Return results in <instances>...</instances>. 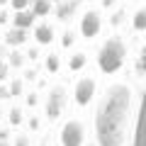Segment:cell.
<instances>
[{"mask_svg":"<svg viewBox=\"0 0 146 146\" xmlns=\"http://www.w3.org/2000/svg\"><path fill=\"white\" fill-rule=\"evenodd\" d=\"M68 105V95H66V88L63 85H54L51 90H49L46 95V117L49 119H56V117H61V112L66 110Z\"/></svg>","mask_w":146,"mask_h":146,"instance_id":"5b68a950","label":"cell"},{"mask_svg":"<svg viewBox=\"0 0 146 146\" xmlns=\"http://www.w3.org/2000/svg\"><path fill=\"white\" fill-rule=\"evenodd\" d=\"M12 7L17 12H25V10H29V0H12Z\"/></svg>","mask_w":146,"mask_h":146,"instance_id":"2e32d148","label":"cell"},{"mask_svg":"<svg viewBox=\"0 0 146 146\" xmlns=\"http://www.w3.org/2000/svg\"><path fill=\"white\" fill-rule=\"evenodd\" d=\"M73 42H76V36H73L71 32H66V34H63V46H73Z\"/></svg>","mask_w":146,"mask_h":146,"instance_id":"ac0fdd59","label":"cell"},{"mask_svg":"<svg viewBox=\"0 0 146 146\" xmlns=\"http://www.w3.org/2000/svg\"><path fill=\"white\" fill-rule=\"evenodd\" d=\"M131 27H134L136 32H146V7H139V10L134 12V17H131Z\"/></svg>","mask_w":146,"mask_h":146,"instance_id":"7c38bea8","label":"cell"},{"mask_svg":"<svg viewBox=\"0 0 146 146\" xmlns=\"http://www.w3.org/2000/svg\"><path fill=\"white\" fill-rule=\"evenodd\" d=\"M100 29H102V17H100V12H98V10L83 12L80 25H78L80 36H85V39H95V36L100 34Z\"/></svg>","mask_w":146,"mask_h":146,"instance_id":"8992f818","label":"cell"},{"mask_svg":"<svg viewBox=\"0 0 146 146\" xmlns=\"http://www.w3.org/2000/svg\"><path fill=\"white\" fill-rule=\"evenodd\" d=\"M46 68L51 73L58 71V56H56V54H49V56H46Z\"/></svg>","mask_w":146,"mask_h":146,"instance_id":"5bb4252c","label":"cell"},{"mask_svg":"<svg viewBox=\"0 0 146 146\" xmlns=\"http://www.w3.org/2000/svg\"><path fill=\"white\" fill-rule=\"evenodd\" d=\"M58 144L61 146H83L85 144V124L78 117H68L58 129Z\"/></svg>","mask_w":146,"mask_h":146,"instance_id":"3957f363","label":"cell"},{"mask_svg":"<svg viewBox=\"0 0 146 146\" xmlns=\"http://www.w3.org/2000/svg\"><path fill=\"white\" fill-rule=\"evenodd\" d=\"M34 10H25V12H17L15 15V27L17 29H27V27H32V22H34Z\"/></svg>","mask_w":146,"mask_h":146,"instance_id":"30bf717a","label":"cell"},{"mask_svg":"<svg viewBox=\"0 0 146 146\" xmlns=\"http://www.w3.org/2000/svg\"><path fill=\"white\" fill-rule=\"evenodd\" d=\"M139 105L134 98V88L124 80L107 85L95 107V141L98 146H124L129 136H134Z\"/></svg>","mask_w":146,"mask_h":146,"instance_id":"6da1fadb","label":"cell"},{"mask_svg":"<svg viewBox=\"0 0 146 146\" xmlns=\"http://www.w3.org/2000/svg\"><path fill=\"white\" fill-rule=\"evenodd\" d=\"M17 29V27H15ZM7 39H10L12 44H20L22 39H25V29H17V32H12V34H7Z\"/></svg>","mask_w":146,"mask_h":146,"instance_id":"9a60e30c","label":"cell"},{"mask_svg":"<svg viewBox=\"0 0 146 146\" xmlns=\"http://www.w3.org/2000/svg\"><path fill=\"white\" fill-rule=\"evenodd\" d=\"M85 66H88V54H83V51L73 54L71 61H68V68H71V71H83Z\"/></svg>","mask_w":146,"mask_h":146,"instance_id":"8fae6325","label":"cell"},{"mask_svg":"<svg viewBox=\"0 0 146 146\" xmlns=\"http://www.w3.org/2000/svg\"><path fill=\"white\" fill-rule=\"evenodd\" d=\"M95 93H98V80H95V76H80L76 80V85H73V100H76L78 107H88L93 102Z\"/></svg>","mask_w":146,"mask_h":146,"instance_id":"277c9868","label":"cell"},{"mask_svg":"<svg viewBox=\"0 0 146 146\" xmlns=\"http://www.w3.org/2000/svg\"><path fill=\"white\" fill-rule=\"evenodd\" d=\"M42 146H46V144H42Z\"/></svg>","mask_w":146,"mask_h":146,"instance_id":"7402d4cb","label":"cell"},{"mask_svg":"<svg viewBox=\"0 0 146 146\" xmlns=\"http://www.w3.org/2000/svg\"><path fill=\"white\" fill-rule=\"evenodd\" d=\"M124 58H127L124 36L112 34V36H107V39L100 44V51H98V68H100V73L115 76V73L124 66Z\"/></svg>","mask_w":146,"mask_h":146,"instance_id":"7a4b0ae2","label":"cell"},{"mask_svg":"<svg viewBox=\"0 0 146 146\" xmlns=\"http://www.w3.org/2000/svg\"><path fill=\"white\" fill-rule=\"evenodd\" d=\"M27 141H29L27 136H20V139H17V146H27Z\"/></svg>","mask_w":146,"mask_h":146,"instance_id":"d6986e66","label":"cell"},{"mask_svg":"<svg viewBox=\"0 0 146 146\" xmlns=\"http://www.w3.org/2000/svg\"><path fill=\"white\" fill-rule=\"evenodd\" d=\"M0 115H3V110H0Z\"/></svg>","mask_w":146,"mask_h":146,"instance_id":"44dd1931","label":"cell"},{"mask_svg":"<svg viewBox=\"0 0 146 146\" xmlns=\"http://www.w3.org/2000/svg\"><path fill=\"white\" fill-rule=\"evenodd\" d=\"M0 146H10V144H7V141H5V139H0Z\"/></svg>","mask_w":146,"mask_h":146,"instance_id":"ffe728a7","label":"cell"},{"mask_svg":"<svg viewBox=\"0 0 146 146\" xmlns=\"http://www.w3.org/2000/svg\"><path fill=\"white\" fill-rule=\"evenodd\" d=\"M131 146H146V90L139 100V112H136V127L131 136Z\"/></svg>","mask_w":146,"mask_h":146,"instance_id":"52a82bcc","label":"cell"},{"mask_svg":"<svg viewBox=\"0 0 146 146\" xmlns=\"http://www.w3.org/2000/svg\"><path fill=\"white\" fill-rule=\"evenodd\" d=\"M71 12H73V3H66V5L61 7V12H58V17H61V20H66Z\"/></svg>","mask_w":146,"mask_h":146,"instance_id":"e0dca14e","label":"cell"},{"mask_svg":"<svg viewBox=\"0 0 146 146\" xmlns=\"http://www.w3.org/2000/svg\"><path fill=\"white\" fill-rule=\"evenodd\" d=\"M49 10H51V0H34V15L44 17L49 15Z\"/></svg>","mask_w":146,"mask_h":146,"instance_id":"4fadbf2b","label":"cell"},{"mask_svg":"<svg viewBox=\"0 0 146 146\" xmlns=\"http://www.w3.org/2000/svg\"><path fill=\"white\" fill-rule=\"evenodd\" d=\"M134 76H136L139 80L146 78V42L141 44L139 54H136V61H134Z\"/></svg>","mask_w":146,"mask_h":146,"instance_id":"9c48e42d","label":"cell"},{"mask_svg":"<svg viewBox=\"0 0 146 146\" xmlns=\"http://www.w3.org/2000/svg\"><path fill=\"white\" fill-rule=\"evenodd\" d=\"M34 39L39 44H51L54 42V27L49 22H42V25L34 27Z\"/></svg>","mask_w":146,"mask_h":146,"instance_id":"ba28073f","label":"cell"}]
</instances>
